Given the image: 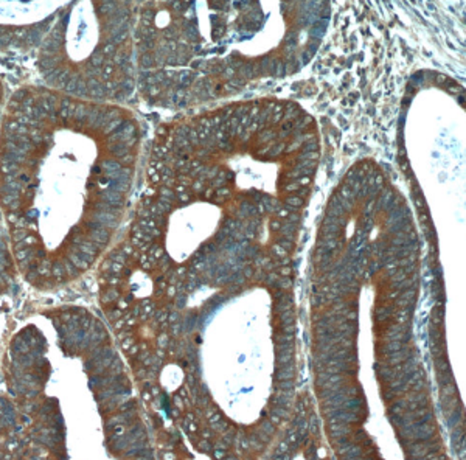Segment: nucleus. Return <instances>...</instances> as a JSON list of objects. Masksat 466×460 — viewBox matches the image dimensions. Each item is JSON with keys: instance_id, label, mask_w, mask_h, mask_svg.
<instances>
[{"instance_id": "f257e3e1", "label": "nucleus", "mask_w": 466, "mask_h": 460, "mask_svg": "<svg viewBox=\"0 0 466 460\" xmlns=\"http://www.w3.org/2000/svg\"><path fill=\"white\" fill-rule=\"evenodd\" d=\"M122 111L27 87L4 128V210L28 281L52 288L89 270L127 201L133 154L107 142Z\"/></svg>"}, {"instance_id": "f03ea898", "label": "nucleus", "mask_w": 466, "mask_h": 460, "mask_svg": "<svg viewBox=\"0 0 466 460\" xmlns=\"http://www.w3.org/2000/svg\"><path fill=\"white\" fill-rule=\"evenodd\" d=\"M107 4L78 2L66 8L64 16L44 37L39 48V72L50 89L67 96H92L96 72L103 75L105 63L114 61L116 48L125 41V27L105 19Z\"/></svg>"}]
</instances>
